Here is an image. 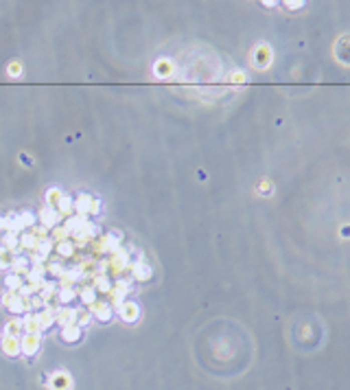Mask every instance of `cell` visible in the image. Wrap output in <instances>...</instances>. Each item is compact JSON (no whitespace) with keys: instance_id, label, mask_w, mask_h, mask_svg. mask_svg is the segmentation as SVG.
<instances>
[{"instance_id":"6da1fadb","label":"cell","mask_w":350,"mask_h":390,"mask_svg":"<svg viewBox=\"0 0 350 390\" xmlns=\"http://www.w3.org/2000/svg\"><path fill=\"white\" fill-rule=\"evenodd\" d=\"M271 59H274V55H271L269 44H256L252 55H250V64L254 66L256 70H265V68H269Z\"/></svg>"},{"instance_id":"603a6c76","label":"cell","mask_w":350,"mask_h":390,"mask_svg":"<svg viewBox=\"0 0 350 390\" xmlns=\"http://www.w3.org/2000/svg\"><path fill=\"white\" fill-rule=\"evenodd\" d=\"M77 294H79V296H81V301H83V305H88V307H90V305H94V303H96V290H94L92 285H83Z\"/></svg>"},{"instance_id":"3957f363","label":"cell","mask_w":350,"mask_h":390,"mask_svg":"<svg viewBox=\"0 0 350 390\" xmlns=\"http://www.w3.org/2000/svg\"><path fill=\"white\" fill-rule=\"evenodd\" d=\"M120 241H123V235L118 230H112L107 235H101V241L96 243V250L99 252H116L120 248Z\"/></svg>"},{"instance_id":"1f68e13d","label":"cell","mask_w":350,"mask_h":390,"mask_svg":"<svg viewBox=\"0 0 350 390\" xmlns=\"http://www.w3.org/2000/svg\"><path fill=\"white\" fill-rule=\"evenodd\" d=\"M18 221H20L22 230H24V228H33L35 226V215L31 211H22L20 215H18Z\"/></svg>"},{"instance_id":"ab89813d","label":"cell","mask_w":350,"mask_h":390,"mask_svg":"<svg viewBox=\"0 0 350 390\" xmlns=\"http://www.w3.org/2000/svg\"><path fill=\"white\" fill-rule=\"evenodd\" d=\"M11 252L9 250H5V248H0V270H7L11 268Z\"/></svg>"},{"instance_id":"60d3db41","label":"cell","mask_w":350,"mask_h":390,"mask_svg":"<svg viewBox=\"0 0 350 390\" xmlns=\"http://www.w3.org/2000/svg\"><path fill=\"white\" fill-rule=\"evenodd\" d=\"M46 272L51 274V277H59V279H62V274L66 272V270L59 266V263H48V266H46Z\"/></svg>"},{"instance_id":"5b68a950","label":"cell","mask_w":350,"mask_h":390,"mask_svg":"<svg viewBox=\"0 0 350 390\" xmlns=\"http://www.w3.org/2000/svg\"><path fill=\"white\" fill-rule=\"evenodd\" d=\"M38 217H40V226L48 228V230H53V228L62 226V215H59L55 208L44 206V208H42V211L38 213Z\"/></svg>"},{"instance_id":"30bf717a","label":"cell","mask_w":350,"mask_h":390,"mask_svg":"<svg viewBox=\"0 0 350 390\" xmlns=\"http://www.w3.org/2000/svg\"><path fill=\"white\" fill-rule=\"evenodd\" d=\"M110 268L114 270L116 274L125 272L129 268V252L125 248H118L116 252H112V259H110Z\"/></svg>"},{"instance_id":"2e32d148","label":"cell","mask_w":350,"mask_h":390,"mask_svg":"<svg viewBox=\"0 0 350 390\" xmlns=\"http://www.w3.org/2000/svg\"><path fill=\"white\" fill-rule=\"evenodd\" d=\"M81 279H86L81 274V270L79 268H70V270H66V272L62 274V287H75V283H79Z\"/></svg>"},{"instance_id":"ba28073f","label":"cell","mask_w":350,"mask_h":390,"mask_svg":"<svg viewBox=\"0 0 350 390\" xmlns=\"http://www.w3.org/2000/svg\"><path fill=\"white\" fill-rule=\"evenodd\" d=\"M129 281H125V279H118L116 281V285H112V290H110V298H112V303L116 305V307H120V305L125 303V296L129 294Z\"/></svg>"},{"instance_id":"cb8c5ba5","label":"cell","mask_w":350,"mask_h":390,"mask_svg":"<svg viewBox=\"0 0 350 390\" xmlns=\"http://www.w3.org/2000/svg\"><path fill=\"white\" fill-rule=\"evenodd\" d=\"M94 290L96 292H103V294H110V290H112V281L105 277V274H96L94 277Z\"/></svg>"},{"instance_id":"836d02e7","label":"cell","mask_w":350,"mask_h":390,"mask_svg":"<svg viewBox=\"0 0 350 390\" xmlns=\"http://www.w3.org/2000/svg\"><path fill=\"white\" fill-rule=\"evenodd\" d=\"M75 296H77L75 287H59V301H62V305L72 303L75 301Z\"/></svg>"},{"instance_id":"7c38bea8","label":"cell","mask_w":350,"mask_h":390,"mask_svg":"<svg viewBox=\"0 0 350 390\" xmlns=\"http://www.w3.org/2000/svg\"><path fill=\"white\" fill-rule=\"evenodd\" d=\"M0 349L7 357H18L20 355V338H14V335H3V340H0Z\"/></svg>"},{"instance_id":"52a82bcc","label":"cell","mask_w":350,"mask_h":390,"mask_svg":"<svg viewBox=\"0 0 350 390\" xmlns=\"http://www.w3.org/2000/svg\"><path fill=\"white\" fill-rule=\"evenodd\" d=\"M129 268H131V274H134V279L140 281V283H147V281H151V277H153L151 266H149V263L144 261V259L134 261Z\"/></svg>"},{"instance_id":"e0dca14e","label":"cell","mask_w":350,"mask_h":390,"mask_svg":"<svg viewBox=\"0 0 350 390\" xmlns=\"http://www.w3.org/2000/svg\"><path fill=\"white\" fill-rule=\"evenodd\" d=\"M55 211L62 215V217H72V211H75V200H72L70 195H62V200L57 202V206H55Z\"/></svg>"},{"instance_id":"44dd1931","label":"cell","mask_w":350,"mask_h":390,"mask_svg":"<svg viewBox=\"0 0 350 390\" xmlns=\"http://www.w3.org/2000/svg\"><path fill=\"white\" fill-rule=\"evenodd\" d=\"M90 202H92V195H90V193H79V195H77V200H75V211L79 215H88Z\"/></svg>"},{"instance_id":"9a60e30c","label":"cell","mask_w":350,"mask_h":390,"mask_svg":"<svg viewBox=\"0 0 350 390\" xmlns=\"http://www.w3.org/2000/svg\"><path fill=\"white\" fill-rule=\"evenodd\" d=\"M153 70H155V75H158L160 79H168V77H171V75L175 73V66H173L171 59L162 57V59H158V62H155Z\"/></svg>"},{"instance_id":"7a4b0ae2","label":"cell","mask_w":350,"mask_h":390,"mask_svg":"<svg viewBox=\"0 0 350 390\" xmlns=\"http://www.w3.org/2000/svg\"><path fill=\"white\" fill-rule=\"evenodd\" d=\"M3 305L7 307L11 314H31V309H29V301H24V298L18 296V292H5L3 294Z\"/></svg>"},{"instance_id":"4fadbf2b","label":"cell","mask_w":350,"mask_h":390,"mask_svg":"<svg viewBox=\"0 0 350 390\" xmlns=\"http://www.w3.org/2000/svg\"><path fill=\"white\" fill-rule=\"evenodd\" d=\"M118 316L123 318L127 325H134V322L138 320V316H140V309H138V305L134 301H125L118 307Z\"/></svg>"},{"instance_id":"7dc6e473","label":"cell","mask_w":350,"mask_h":390,"mask_svg":"<svg viewBox=\"0 0 350 390\" xmlns=\"http://www.w3.org/2000/svg\"><path fill=\"white\" fill-rule=\"evenodd\" d=\"M258 191H261V193H263V191H265V193H269V182H267V180H263V184H261V189H258Z\"/></svg>"},{"instance_id":"e575fe53","label":"cell","mask_w":350,"mask_h":390,"mask_svg":"<svg viewBox=\"0 0 350 390\" xmlns=\"http://www.w3.org/2000/svg\"><path fill=\"white\" fill-rule=\"evenodd\" d=\"M44 272H46V268H44V266H33V268L27 272L29 283H33V281H42V277H44Z\"/></svg>"},{"instance_id":"74e56055","label":"cell","mask_w":350,"mask_h":390,"mask_svg":"<svg viewBox=\"0 0 350 390\" xmlns=\"http://www.w3.org/2000/svg\"><path fill=\"white\" fill-rule=\"evenodd\" d=\"M226 81L228 83H245L247 81V75L243 73V70H232V73H228Z\"/></svg>"},{"instance_id":"ee69618b","label":"cell","mask_w":350,"mask_h":390,"mask_svg":"<svg viewBox=\"0 0 350 390\" xmlns=\"http://www.w3.org/2000/svg\"><path fill=\"white\" fill-rule=\"evenodd\" d=\"M101 211V200H96V197H92V202H90V211L88 215H99Z\"/></svg>"},{"instance_id":"5bb4252c","label":"cell","mask_w":350,"mask_h":390,"mask_svg":"<svg viewBox=\"0 0 350 390\" xmlns=\"http://www.w3.org/2000/svg\"><path fill=\"white\" fill-rule=\"evenodd\" d=\"M51 390H72V377L66 370H59L51 377Z\"/></svg>"},{"instance_id":"f1b7e54d","label":"cell","mask_w":350,"mask_h":390,"mask_svg":"<svg viewBox=\"0 0 350 390\" xmlns=\"http://www.w3.org/2000/svg\"><path fill=\"white\" fill-rule=\"evenodd\" d=\"M5 285L9 287V292H18V290H20V287L24 285V279L11 272V274H7V277H5Z\"/></svg>"},{"instance_id":"277c9868","label":"cell","mask_w":350,"mask_h":390,"mask_svg":"<svg viewBox=\"0 0 350 390\" xmlns=\"http://www.w3.org/2000/svg\"><path fill=\"white\" fill-rule=\"evenodd\" d=\"M40 344H42L40 333H24L22 338H20V351H22L27 357L35 355V353L40 351Z\"/></svg>"},{"instance_id":"4316f807","label":"cell","mask_w":350,"mask_h":390,"mask_svg":"<svg viewBox=\"0 0 350 390\" xmlns=\"http://www.w3.org/2000/svg\"><path fill=\"white\" fill-rule=\"evenodd\" d=\"M79 270H81V274H83V277H96V274H99V266H96V261H94V259H86V261H81Z\"/></svg>"},{"instance_id":"b9f144b4","label":"cell","mask_w":350,"mask_h":390,"mask_svg":"<svg viewBox=\"0 0 350 390\" xmlns=\"http://www.w3.org/2000/svg\"><path fill=\"white\" fill-rule=\"evenodd\" d=\"M31 232L35 235V239H38V241H44V239H48V228H44V226H33Z\"/></svg>"},{"instance_id":"f35d334b","label":"cell","mask_w":350,"mask_h":390,"mask_svg":"<svg viewBox=\"0 0 350 390\" xmlns=\"http://www.w3.org/2000/svg\"><path fill=\"white\" fill-rule=\"evenodd\" d=\"M90 322H92V314H90L88 309H79V316H77V327H88Z\"/></svg>"},{"instance_id":"bcb514c9","label":"cell","mask_w":350,"mask_h":390,"mask_svg":"<svg viewBox=\"0 0 350 390\" xmlns=\"http://www.w3.org/2000/svg\"><path fill=\"white\" fill-rule=\"evenodd\" d=\"M285 7H289V9H300V7H304V3H285Z\"/></svg>"},{"instance_id":"484cf974","label":"cell","mask_w":350,"mask_h":390,"mask_svg":"<svg viewBox=\"0 0 350 390\" xmlns=\"http://www.w3.org/2000/svg\"><path fill=\"white\" fill-rule=\"evenodd\" d=\"M11 270H14V274H18V277L27 274L29 272V259H24V256H16V259L11 261Z\"/></svg>"},{"instance_id":"9c48e42d","label":"cell","mask_w":350,"mask_h":390,"mask_svg":"<svg viewBox=\"0 0 350 390\" xmlns=\"http://www.w3.org/2000/svg\"><path fill=\"white\" fill-rule=\"evenodd\" d=\"M77 316H79V309H72V307H57L55 311V322L64 327L77 325Z\"/></svg>"},{"instance_id":"d4e9b609","label":"cell","mask_w":350,"mask_h":390,"mask_svg":"<svg viewBox=\"0 0 350 390\" xmlns=\"http://www.w3.org/2000/svg\"><path fill=\"white\" fill-rule=\"evenodd\" d=\"M55 292H57V283H55V281H44V285H42V292H40V298L44 303H48L53 296H55Z\"/></svg>"},{"instance_id":"d6986e66","label":"cell","mask_w":350,"mask_h":390,"mask_svg":"<svg viewBox=\"0 0 350 390\" xmlns=\"http://www.w3.org/2000/svg\"><path fill=\"white\" fill-rule=\"evenodd\" d=\"M22 325H24V331H27V333H42V329H40V320H38V314H24V318H22Z\"/></svg>"},{"instance_id":"c3c4849f","label":"cell","mask_w":350,"mask_h":390,"mask_svg":"<svg viewBox=\"0 0 350 390\" xmlns=\"http://www.w3.org/2000/svg\"><path fill=\"white\" fill-rule=\"evenodd\" d=\"M0 230H5V228H3V217H0Z\"/></svg>"},{"instance_id":"f546056e","label":"cell","mask_w":350,"mask_h":390,"mask_svg":"<svg viewBox=\"0 0 350 390\" xmlns=\"http://www.w3.org/2000/svg\"><path fill=\"white\" fill-rule=\"evenodd\" d=\"M62 191H59V189H48L46 191V195H44V200H46V206L48 208H55L57 206V202L59 200H62Z\"/></svg>"},{"instance_id":"83f0119b","label":"cell","mask_w":350,"mask_h":390,"mask_svg":"<svg viewBox=\"0 0 350 390\" xmlns=\"http://www.w3.org/2000/svg\"><path fill=\"white\" fill-rule=\"evenodd\" d=\"M20 248L35 252V248H38V239H35V235H33L31 230L24 232V235H20Z\"/></svg>"},{"instance_id":"8d00e7d4","label":"cell","mask_w":350,"mask_h":390,"mask_svg":"<svg viewBox=\"0 0 350 390\" xmlns=\"http://www.w3.org/2000/svg\"><path fill=\"white\" fill-rule=\"evenodd\" d=\"M51 250H53V241L51 239H44V241H38V248H35V254H40V256H46L51 254Z\"/></svg>"},{"instance_id":"d590c367","label":"cell","mask_w":350,"mask_h":390,"mask_svg":"<svg viewBox=\"0 0 350 390\" xmlns=\"http://www.w3.org/2000/svg\"><path fill=\"white\" fill-rule=\"evenodd\" d=\"M7 75L11 77V79H20V77H22V62L14 59V62L7 66Z\"/></svg>"},{"instance_id":"7bdbcfd3","label":"cell","mask_w":350,"mask_h":390,"mask_svg":"<svg viewBox=\"0 0 350 390\" xmlns=\"http://www.w3.org/2000/svg\"><path fill=\"white\" fill-rule=\"evenodd\" d=\"M44 305H46V303L42 301L40 296H31V298H29V309H31V311H33V309H42Z\"/></svg>"},{"instance_id":"ac0fdd59","label":"cell","mask_w":350,"mask_h":390,"mask_svg":"<svg viewBox=\"0 0 350 390\" xmlns=\"http://www.w3.org/2000/svg\"><path fill=\"white\" fill-rule=\"evenodd\" d=\"M62 340L68 342V344H75V342H79L81 340V327H77V325L64 327L62 329Z\"/></svg>"},{"instance_id":"7402d4cb","label":"cell","mask_w":350,"mask_h":390,"mask_svg":"<svg viewBox=\"0 0 350 390\" xmlns=\"http://www.w3.org/2000/svg\"><path fill=\"white\" fill-rule=\"evenodd\" d=\"M18 243H20V232H7V235L3 237V248L9 252H20Z\"/></svg>"},{"instance_id":"8992f818","label":"cell","mask_w":350,"mask_h":390,"mask_svg":"<svg viewBox=\"0 0 350 390\" xmlns=\"http://www.w3.org/2000/svg\"><path fill=\"white\" fill-rule=\"evenodd\" d=\"M333 53L341 66H350V35H341V38L337 40Z\"/></svg>"},{"instance_id":"4dcf8cb0","label":"cell","mask_w":350,"mask_h":390,"mask_svg":"<svg viewBox=\"0 0 350 390\" xmlns=\"http://www.w3.org/2000/svg\"><path fill=\"white\" fill-rule=\"evenodd\" d=\"M55 250L59 252V256H66V259H68V256L75 254V243H72L70 239H68V241H59L55 245Z\"/></svg>"},{"instance_id":"f6af8a7d","label":"cell","mask_w":350,"mask_h":390,"mask_svg":"<svg viewBox=\"0 0 350 390\" xmlns=\"http://www.w3.org/2000/svg\"><path fill=\"white\" fill-rule=\"evenodd\" d=\"M107 268H110V259H103V261L99 263V274H105Z\"/></svg>"},{"instance_id":"8fae6325","label":"cell","mask_w":350,"mask_h":390,"mask_svg":"<svg viewBox=\"0 0 350 390\" xmlns=\"http://www.w3.org/2000/svg\"><path fill=\"white\" fill-rule=\"evenodd\" d=\"M88 311L92 314V318H96L99 322H110L112 320V316H114V309H112V305H107V303H94V305H90Z\"/></svg>"},{"instance_id":"ffe728a7","label":"cell","mask_w":350,"mask_h":390,"mask_svg":"<svg viewBox=\"0 0 350 390\" xmlns=\"http://www.w3.org/2000/svg\"><path fill=\"white\" fill-rule=\"evenodd\" d=\"M22 318H18V316H11L9 318V322H7V327H5V333L7 335H14V338H20V333H22Z\"/></svg>"},{"instance_id":"d6a6232c","label":"cell","mask_w":350,"mask_h":390,"mask_svg":"<svg viewBox=\"0 0 350 390\" xmlns=\"http://www.w3.org/2000/svg\"><path fill=\"white\" fill-rule=\"evenodd\" d=\"M51 235H53V241H68V237H70V230L66 226H57V228H53L51 230Z\"/></svg>"}]
</instances>
